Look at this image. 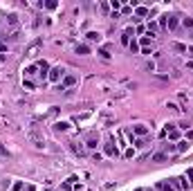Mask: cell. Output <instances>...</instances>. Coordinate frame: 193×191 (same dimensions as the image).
<instances>
[{"mask_svg":"<svg viewBox=\"0 0 193 191\" xmlns=\"http://www.w3.org/2000/svg\"><path fill=\"white\" fill-rule=\"evenodd\" d=\"M150 133V128L146 126V124H135L132 126V135H137V137H146Z\"/></svg>","mask_w":193,"mask_h":191,"instance_id":"cell-1","label":"cell"},{"mask_svg":"<svg viewBox=\"0 0 193 191\" xmlns=\"http://www.w3.org/2000/svg\"><path fill=\"white\" fill-rule=\"evenodd\" d=\"M63 76H65V70H63V68H52V70H50V74H47V79L56 83V81H61Z\"/></svg>","mask_w":193,"mask_h":191,"instance_id":"cell-2","label":"cell"},{"mask_svg":"<svg viewBox=\"0 0 193 191\" xmlns=\"http://www.w3.org/2000/svg\"><path fill=\"white\" fill-rule=\"evenodd\" d=\"M103 153H105L108 157H117V155H119V151H117V146H114L112 142H105V144H103Z\"/></svg>","mask_w":193,"mask_h":191,"instance_id":"cell-3","label":"cell"},{"mask_svg":"<svg viewBox=\"0 0 193 191\" xmlns=\"http://www.w3.org/2000/svg\"><path fill=\"white\" fill-rule=\"evenodd\" d=\"M157 189H159V191H175L177 187H175V180H168V182H159Z\"/></svg>","mask_w":193,"mask_h":191,"instance_id":"cell-4","label":"cell"},{"mask_svg":"<svg viewBox=\"0 0 193 191\" xmlns=\"http://www.w3.org/2000/svg\"><path fill=\"white\" fill-rule=\"evenodd\" d=\"M96 144H99V137H96V133H90L88 139H85V146H88V148H96Z\"/></svg>","mask_w":193,"mask_h":191,"instance_id":"cell-5","label":"cell"},{"mask_svg":"<svg viewBox=\"0 0 193 191\" xmlns=\"http://www.w3.org/2000/svg\"><path fill=\"white\" fill-rule=\"evenodd\" d=\"M74 83H76V76H72V74H65L61 85H63V90H65V88H70V85H74Z\"/></svg>","mask_w":193,"mask_h":191,"instance_id":"cell-6","label":"cell"},{"mask_svg":"<svg viewBox=\"0 0 193 191\" xmlns=\"http://www.w3.org/2000/svg\"><path fill=\"white\" fill-rule=\"evenodd\" d=\"M85 38H88L90 43H101V34H99V32H88V34H85Z\"/></svg>","mask_w":193,"mask_h":191,"instance_id":"cell-7","label":"cell"},{"mask_svg":"<svg viewBox=\"0 0 193 191\" xmlns=\"http://www.w3.org/2000/svg\"><path fill=\"white\" fill-rule=\"evenodd\" d=\"M130 36H132V27H128V30L121 34V43L123 45H130Z\"/></svg>","mask_w":193,"mask_h":191,"instance_id":"cell-8","label":"cell"},{"mask_svg":"<svg viewBox=\"0 0 193 191\" xmlns=\"http://www.w3.org/2000/svg\"><path fill=\"white\" fill-rule=\"evenodd\" d=\"M74 52L83 56V54H90V47H88V45H76V50H74Z\"/></svg>","mask_w":193,"mask_h":191,"instance_id":"cell-9","label":"cell"},{"mask_svg":"<svg viewBox=\"0 0 193 191\" xmlns=\"http://www.w3.org/2000/svg\"><path fill=\"white\" fill-rule=\"evenodd\" d=\"M166 27H168V30H175V27H177V18H175V16H168Z\"/></svg>","mask_w":193,"mask_h":191,"instance_id":"cell-10","label":"cell"},{"mask_svg":"<svg viewBox=\"0 0 193 191\" xmlns=\"http://www.w3.org/2000/svg\"><path fill=\"white\" fill-rule=\"evenodd\" d=\"M171 50H175V52H186V45H182V43H171Z\"/></svg>","mask_w":193,"mask_h":191,"instance_id":"cell-11","label":"cell"},{"mask_svg":"<svg viewBox=\"0 0 193 191\" xmlns=\"http://www.w3.org/2000/svg\"><path fill=\"white\" fill-rule=\"evenodd\" d=\"M54 128H56V130H67V128H70V124H67V121H56Z\"/></svg>","mask_w":193,"mask_h":191,"instance_id":"cell-12","label":"cell"},{"mask_svg":"<svg viewBox=\"0 0 193 191\" xmlns=\"http://www.w3.org/2000/svg\"><path fill=\"white\" fill-rule=\"evenodd\" d=\"M168 157H166V153H155L153 155V162H166Z\"/></svg>","mask_w":193,"mask_h":191,"instance_id":"cell-13","label":"cell"},{"mask_svg":"<svg viewBox=\"0 0 193 191\" xmlns=\"http://www.w3.org/2000/svg\"><path fill=\"white\" fill-rule=\"evenodd\" d=\"M99 54L103 56V59H110V47H101V50H99Z\"/></svg>","mask_w":193,"mask_h":191,"instance_id":"cell-14","label":"cell"},{"mask_svg":"<svg viewBox=\"0 0 193 191\" xmlns=\"http://www.w3.org/2000/svg\"><path fill=\"white\" fill-rule=\"evenodd\" d=\"M182 25H184L186 30H193V18H184V20H182Z\"/></svg>","mask_w":193,"mask_h":191,"instance_id":"cell-15","label":"cell"},{"mask_svg":"<svg viewBox=\"0 0 193 191\" xmlns=\"http://www.w3.org/2000/svg\"><path fill=\"white\" fill-rule=\"evenodd\" d=\"M139 45H144V50H146V47L150 45V36H144L141 41H139Z\"/></svg>","mask_w":193,"mask_h":191,"instance_id":"cell-16","label":"cell"},{"mask_svg":"<svg viewBox=\"0 0 193 191\" xmlns=\"http://www.w3.org/2000/svg\"><path fill=\"white\" fill-rule=\"evenodd\" d=\"M166 135H168V139H177V137H180V133L173 128V130H168V133H166Z\"/></svg>","mask_w":193,"mask_h":191,"instance_id":"cell-17","label":"cell"},{"mask_svg":"<svg viewBox=\"0 0 193 191\" xmlns=\"http://www.w3.org/2000/svg\"><path fill=\"white\" fill-rule=\"evenodd\" d=\"M128 47H130V52H139V43H137V41H130Z\"/></svg>","mask_w":193,"mask_h":191,"instance_id":"cell-18","label":"cell"},{"mask_svg":"<svg viewBox=\"0 0 193 191\" xmlns=\"http://www.w3.org/2000/svg\"><path fill=\"white\" fill-rule=\"evenodd\" d=\"M137 16H148V9L146 7H137Z\"/></svg>","mask_w":193,"mask_h":191,"instance_id":"cell-19","label":"cell"},{"mask_svg":"<svg viewBox=\"0 0 193 191\" xmlns=\"http://www.w3.org/2000/svg\"><path fill=\"white\" fill-rule=\"evenodd\" d=\"M7 23H9V25H16V23H18V16H16V14H11V16L7 18Z\"/></svg>","mask_w":193,"mask_h":191,"instance_id":"cell-20","label":"cell"},{"mask_svg":"<svg viewBox=\"0 0 193 191\" xmlns=\"http://www.w3.org/2000/svg\"><path fill=\"white\" fill-rule=\"evenodd\" d=\"M166 108H168V110H173V112H177V110H180V106H177V103H173V101H171V103H166Z\"/></svg>","mask_w":193,"mask_h":191,"instance_id":"cell-21","label":"cell"},{"mask_svg":"<svg viewBox=\"0 0 193 191\" xmlns=\"http://www.w3.org/2000/svg\"><path fill=\"white\" fill-rule=\"evenodd\" d=\"M189 148V144H186V142H177V151L182 153V151H186Z\"/></svg>","mask_w":193,"mask_h":191,"instance_id":"cell-22","label":"cell"},{"mask_svg":"<svg viewBox=\"0 0 193 191\" xmlns=\"http://www.w3.org/2000/svg\"><path fill=\"white\" fill-rule=\"evenodd\" d=\"M155 30H157V23H153V20H150V23H148V34H150V32H155ZM150 36H153V34H150Z\"/></svg>","mask_w":193,"mask_h":191,"instance_id":"cell-23","label":"cell"},{"mask_svg":"<svg viewBox=\"0 0 193 191\" xmlns=\"http://www.w3.org/2000/svg\"><path fill=\"white\" fill-rule=\"evenodd\" d=\"M110 7H112V9H114V11H117V9H119V7H121V5H119V0H110Z\"/></svg>","mask_w":193,"mask_h":191,"instance_id":"cell-24","label":"cell"},{"mask_svg":"<svg viewBox=\"0 0 193 191\" xmlns=\"http://www.w3.org/2000/svg\"><path fill=\"white\" fill-rule=\"evenodd\" d=\"M135 155V148H126V153H123V157H132Z\"/></svg>","mask_w":193,"mask_h":191,"instance_id":"cell-25","label":"cell"},{"mask_svg":"<svg viewBox=\"0 0 193 191\" xmlns=\"http://www.w3.org/2000/svg\"><path fill=\"white\" fill-rule=\"evenodd\" d=\"M173 151H177L175 144H166V153H173Z\"/></svg>","mask_w":193,"mask_h":191,"instance_id":"cell-26","label":"cell"},{"mask_svg":"<svg viewBox=\"0 0 193 191\" xmlns=\"http://www.w3.org/2000/svg\"><path fill=\"white\" fill-rule=\"evenodd\" d=\"M137 146H139V148H144V146H146V139L139 137V139H137Z\"/></svg>","mask_w":193,"mask_h":191,"instance_id":"cell-27","label":"cell"},{"mask_svg":"<svg viewBox=\"0 0 193 191\" xmlns=\"http://www.w3.org/2000/svg\"><path fill=\"white\" fill-rule=\"evenodd\" d=\"M45 7L47 9H56V2H54V0H52V2H45Z\"/></svg>","mask_w":193,"mask_h":191,"instance_id":"cell-28","label":"cell"},{"mask_svg":"<svg viewBox=\"0 0 193 191\" xmlns=\"http://www.w3.org/2000/svg\"><path fill=\"white\" fill-rule=\"evenodd\" d=\"M20 189H23V182H16L14 184V191H20Z\"/></svg>","mask_w":193,"mask_h":191,"instance_id":"cell-29","label":"cell"},{"mask_svg":"<svg viewBox=\"0 0 193 191\" xmlns=\"http://www.w3.org/2000/svg\"><path fill=\"white\" fill-rule=\"evenodd\" d=\"M186 175H189V180H191V184H193V169H189V173H186Z\"/></svg>","mask_w":193,"mask_h":191,"instance_id":"cell-30","label":"cell"},{"mask_svg":"<svg viewBox=\"0 0 193 191\" xmlns=\"http://www.w3.org/2000/svg\"><path fill=\"white\" fill-rule=\"evenodd\" d=\"M189 52H191V56H193V47H191V50H189Z\"/></svg>","mask_w":193,"mask_h":191,"instance_id":"cell-31","label":"cell"}]
</instances>
